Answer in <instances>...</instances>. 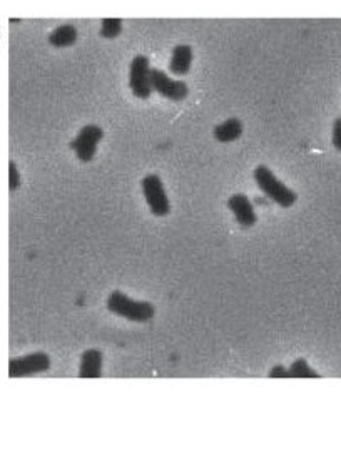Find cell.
<instances>
[{"label": "cell", "mask_w": 341, "mask_h": 453, "mask_svg": "<svg viewBox=\"0 0 341 453\" xmlns=\"http://www.w3.org/2000/svg\"><path fill=\"white\" fill-rule=\"evenodd\" d=\"M47 41H49L51 46L59 47V49H62V47H70L78 41V28L70 26V24H64V26L56 27L54 31L49 33Z\"/></svg>", "instance_id": "7c38bea8"}, {"label": "cell", "mask_w": 341, "mask_h": 453, "mask_svg": "<svg viewBox=\"0 0 341 453\" xmlns=\"http://www.w3.org/2000/svg\"><path fill=\"white\" fill-rule=\"evenodd\" d=\"M151 66L146 56H136L129 67V85H131L132 94L137 99L146 100L152 94V84H151Z\"/></svg>", "instance_id": "277c9868"}, {"label": "cell", "mask_w": 341, "mask_h": 453, "mask_svg": "<svg viewBox=\"0 0 341 453\" xmlns=\"http://www.w3.org/2000/svg\"><path fill=\"white\" fill-rule=\"evenodd\" d=\"M80 378H100L103 377V353L99 350L90 348L80 356Z\"/></svg>", "instance_id": "9c48e42d"}, {"label": "cell", "mask_w": 341, "mask_h": 453, "mask_svg": "<svg viewBox=\"0 0 341 453\" xmlns=\"http://www.w3.org/2000/svg\"><path fill=\"white\" fill-rule=\"evenodd\" d=\"M144 197H146L149 209L154 216H167L171 213V202L166 194L164 184L157 175H147L141 182Z\"/></svg>", "instance_id": "3957f363"}, {"label": "cell", "mask_w": 341, "mask_h": 453, "mask_svg": "<svg viewBox=\"0 0 341 453\" xmlns=\"http://www.w3.org/2000/svg\"><path fill=\"white\" fill-rule=\"evenodd\" d=\"M228 206L234 214V218H236L238 224H241L243 228H251V226L256 224V213H254V208L251 201L248 199V196L234 194L229 197Z\"/></svg>", "instance_id": "ba28073f"}, {"label": "cell", "mask_w": 341, "mask_h": 453, "mask_svg": "<svg viewBox=\"0 0 341 453\" xmlns=\"http://www.w3.org/2000/svg\"><path fill=\"white\" fill-rule=\"evenodd\" d=\"M331 141H333V146L336 147V151L341 152V118L335 120L333 136H331Z\"/></svg>", "instance_id": "2e32d148"}, {"label": "cell", "mask_w": 341, "mask_h": 453, "mask_svg": "<svg viewBox=\"0 0 341 453\" xmlns=\"http://www.w3.org/2000/svg\"><path fill=\"white\" fill-rule=\"evenodd\" d=\"M254 181H256L259 189L270 197L271 201H275L278 206H281V208H291L298 201L296 192L291 187H288L285 182L278 179L270 167L258 166L254 170Z\"/></svg>", "instance_id": "7a4b0ae2"}, {"label": "cell", "mask_w": 341, "mask_h": 453, "mask_svg": "<svg viewBox=\"0 0 341 453\" xmlns=\"http://www.w3.org/2000/svg\"><path fill=\"white\" fill-rule=\"evenodd\" d=\"M193 47L187 44H179L174 47L169 62V71L174 76H186L193 64Z\"/></svg>", "instance_id": "30bf717a"}, {"label": "cell", "mask_w": 341, "mask_h": 453, "mask_svg": "<svg viewBox=\"0 0 341 453\" xmlns=\"http://www.w3.org/2000/svg\"><path fill=\"white\" fill-rule=\"evenodd\" d=\"M104 137V131L95 124H88L80 129L78 137L70 142V149L79 157V161L90 162L98 152V144Z\"/></svg>", "instance_id": "8992f818"}, {"label": "cell", "mask_w": 341, "mask_h": 453, "mask_svg": "<svg viewBox=\"0 0 341 453\" xmlns=\"http://www.w3.org/2000/svg\"><path fill=\"white\" fill-rule=\"evenodd\" d=\"M51 368V358L44 351H36V353L21 356V358H12L9 361V377L21 378L32 377V375L44 373Z\"/></svg>", "instance_id": "5b68a950"}, {"label": "cell", "mask_w": 341, "mask_h": 453, "mask_svg": "<svg viewBox=\"0 0 341 453\" xmlns=\"http://www.w3.org/2000/svg\"><path fill=\"white\" fill-rule=\"evenodd\" d=\"M270 378H290V368H286V366L283 365H276L275 368L270 370V375H268Z\"/></svg>", "instance_id": "e0dca14e"}, {"label": "cell", "mask_w": 341, "mask_h": 453, "mask_svg": "<svg viewBox=\"0 0 341 453\" xmlns=\"http://www.w3.org/2000/svg\"><path fill=\"white\" fill-rule=\"evenodd\" d=\"M151 84L154 93L161 94L162 98L169 100H174V103L184 100L187 98V94H189V89H187L186 82L171 79V77L161 69L151 71Z\"/></svg>", "instance_id": "52a82bcc"}, {"label": "cell", "mask_w": 341, "mask_h": 453, "mask_svg": "<svg viewBox=\"0 0 341 453\" xmlns=\"http://www.w3.org/2000/svg\"><path fill=\"white\" fill-rule=\"evenodd\" d=\"M107 308L114 315L126 318L129 321L146 323L156 315V308L149 301H134L122 291H112L107 298Z\"/></svg>", "instance_id": "6da1fadb"}, {"label": "cell", "mask_w": 341, "mask_h": 453, "mask_svg": "<svg viewBox=\"0 0 341 453\" xmlns=\"http://www.w3.org/2000/svg\"><path fill=\"white\" fill-rule=\"evenodd\" d=\"M21 186V172H19L16 162H9V187L16 191Z\"/></svg>", "instance_id": "9a60e30c"}, {"label": "cell", "mask_w": 341, "mask_h": 453, "mask_svg": "<svg viewBox=\"0 0 341 453\" xmlns=\"http://www.w3.org/2000/svg\"><path fill=\"white\" fill-rule=\"evenodd\" d=\"M321 375L315 372L313 368H310V365L306 363V360H296L295 363L290 366V378H320Z\"/></svg>", "instance_id": "4fadbf2b"}, {"label": "cell", "mask_w": 341, "mask_h": 453, "mask_svg": "<svg viewBox=\"0 0 341 453\" xmlns=\"http://www.w3.org/2000/svg\"><path fill=\"white\" fill-rule=\"evenodd\" d=\"M122 32V21L121 19H104L100 22V37L114 38Z\"/></svg>", "instance_id": "5bb4252c"}, {"label": "cell", "mask_w": 341, "mask_h": 453, "mask_svg": "<svg viewBox=\"0 0 341 453\" xmlns=\"http://www.w3.org/2000/svg\"><path fill=\"white\" fill-rule=\"evenodd\" d=\"M214 139L221 144H228L233 141H238L243 134V123L236 118L228 119L223 124H218L214 127Z\"/></svg>", "instance_id": "8fae6325"}]
</instances>
